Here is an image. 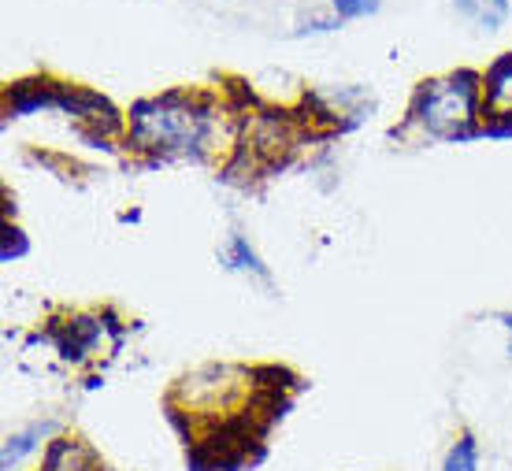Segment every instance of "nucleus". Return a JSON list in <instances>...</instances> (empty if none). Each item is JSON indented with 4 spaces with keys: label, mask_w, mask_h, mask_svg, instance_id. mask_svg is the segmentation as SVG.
Segmentation results:
<instances>
[{
    "label": "nucleus",
    "mask_w": 512,
    "mask_h": 471,
    "mask_svg": "<svg viewBox=\"0 0 512 471\" xmlns=\"http://www.w3.org/2000/svg\"><path fill=\"white\" fill-rule=\"evenodd\" d=\"M505 327H509V331H512V316H505Z\"/></svg>",
    "instance_id": "9d476101"
},
{
    "label": "nucleus",
    "mask_w": 512,
    "mask_h": 471,
    "mask_svg": "<svg viewBox=\"0 0 512 471\" xmlns=\"http://www.w3.org/2000/svg\"><path fill=\"white\" fill-rule=\"evenodd\" d=\"M442 471H479V446H475L472 438L453 442V449L446 453V464H442Z\"/></svg>",
    "instance_id": "6e6552de"
},
{
    "label": "nucleus",
    "mask_w": 512,
    "mask_h": 471,
    "mask_svg": "<svg viewBox=\"0 0 512 471\" xmlns=\"http://www.w3.org/2000/svg\"><path fill=\"white\" fill-rule=\"evenodd\" d=\"M453 4L464 19H472L475 26H487V30H498L509 15V0H453Z\"/></svg>",
    "instance_id": "39448f33"
},
{
    "label": "nucleus",
    "mask_w": 512,
    "mask_h": 471,
    "mask_svg": "<svg viewBox=\"0 0 512 471\" xmlns=\"http://www.w3.org/2000/svg\"><path fill=\"white\" fill-rule=\"evenodd\" d=\"M45 431H49V427H26V431L8 434V442H4V457H0V468H4V471L19 468V464H23V460L41 446Z\"/></svg>",
    "instance_id": "20e7f679"
},
{
    "label": "nucleus",
    "mask_w": 512,
    "mask_h": 471,
    "mask_svg": "<svg viewBox=\"0 0 512 471\" xmlns=\"http://www.w3.org/2000/svg\"><path fill=\"white\" fill-rule=\"evenodd\" d=\"M487 108L494 115H512V56L487 75Z\"/></svg>",
    "instance_id": "7ed1b4c3"
},
{
    "label": "nucleus",
    "mask_w": 512,
    "mask_h": 471,
    "mask_svg": "<svg viewBox=\"0 0 512 471\" xmlns=\"http://www.w3.org/2000/svg\"><path fill=\"white\" fill-rule=\"evenodd\" d=\"M379 4L375 0H334V12L338 15H346V19H357V15H368L375 12Z\"/></svg>",
    "instance_id": "1a4fd4ad"
},
{
    "label": "nucleus",
    "mask_w": 512,
    "mask_h": 471,
    "mask_svg": "<svg viewBox=\"0 0 512 471\" xmlns=\"http://www.w3.org/2000/svg\"><path fill=\"white\" fill-rule=\"evenodd\" d=\"M223 264H227L231 271H249V275H260V279L268 275V271H264V264H260V256L253 253V245L245 242L242 234H231V242L223 245Z\"/></svg>",
    "instance_id": "0eeeda50"
},
{
    "label": "nucleus",
    "mask_w": 512,
    "mask_h": 471,
    "mask_svg": "<svg viewBox=\"0 0 512 471\" xmlns=\"http://www.w3.org/2000/svg\"><path fill=\"white\" fill-rule=\"evenodd\" d=\"M208 138H212V112L182 97L149 101L134 112V141L141 149H156L164 156H190L208 149Z\"/></svg>",
    "instance_id": "f257e3e1"
},
{
    "label": "nucleus",
    "mask_w": 512,
    "mask_h": 471,
    "mask_svg": "<svg viewBox=\"0 0 512 471\" xmlns=\"http://www.w3.org/2000/svg\"><path fill=\"white\" fill-rule=\"evenodd\" d=\"M90 468V453L78 446V442H52L45 453V468L41 471H86Z\"/></svg>",
    "instance_id": "423d86ee"
},
{
    "label": "nucleus",
    "mask_w": 512,
    "mask_h": 471,
    "mask_svg": "<svg viewBox=\"0 0 512 471\" xmlns=\"http://www.w3.org/2000/svg\"><path fill=\"white\" fill-rule=\"evenodd\" d=\"M475 97H479V78L472 71L435 78L420 90L412 115L431 134L457 138V134H468V127L475 123Z\"/></svg>",
    "instance_id": "f03ea898"
}]
</instances>
